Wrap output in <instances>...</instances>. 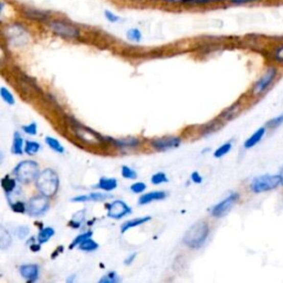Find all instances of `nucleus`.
I'll use <instances>...</instances> for the list:
<instances>
[{"label": "nucleus", "instance_id": "obj_44", "mask_svg": "<svg viewBox=\"0 0 283 283\" xmlns=\"http://www.w3.org/2000/svg\"><path fill=\"white\" fill-rule=\"evenodd\" d=\"M136 255H137V253H136V252H134L133 254H130L129 257H127V258L124 260V265H126V266H131V265L133 264V261L135 260Z\"/></svg>", "mask_w": 283, "mask_h": 283}, {"label": "nucleus", "instance_id": "obj_36", "mask_svg": "<svg viewBox=\"0 0 283 283\" xmlns=\"http://www.w3.org/2000/svg\"><path fill=\"white\" fill-rule=\"evenodd\" d=\"M22 131L26 134H28V135L35 136V135H37V133H38V125H37L36 122H32V123H30L28 125L22 126Z\"/></svg>", "mask_w": 283, "mask_h": 283}, {"label": "nucleus", "instance_id": "obj_14", "mask_svg": "<svg viewBox=\"0 0 283 283\" xmlns=\"http://www.w3.org/2000/svg\"><path fill=\"white\" fill-rule=\"evenodd\" d=\"M18 179L16 178H11L10 176H5L3 179H2V186H3V190L4 192L6 193V195L8 197L12 196L13 194H17L18 193Z\"/></svg>", "mask_w": 283, "mask_h": 283}, {"label": "nucleus", "instance_id": "obj_32", "mask_svg": "<svg viewBox=\"0 0 283 283\" xmlns=\"http://www.w3.org/2000/svg\"><path fill=\"white\" fill-rule=\"evenodd\" d=\"M121 174H122V176L126 179H136L137 178V173L135 170H133L132 167L124 165L122 167V171H121Z\"/></svg>", "mask_w": 283, "mask_h": 283}, {"label": "nucleus", "instance_id": "obj_47", "mask_svg": "<svg viewBox=\"0 0 283 283\" xmlns=\"http://www.w3.org/2000/svg\"><path fill=\"white\" fill-rule=\"evenodd\" d=\"M76 277H77V274H73L72 277H69L68 279H66V282H68V283H69V282H73L74 279H76Z\"/></svg>", "mask_w": 283, "mask_h": 283}, {"label": "nucleus", "instance_id": "obj_13", "mask_svg": "<svg viewBox=\"0 0 283 283\" xmlns=\"http://www.w3.org/2000/svg\"><path fill=\"white\" fill-rule=\"evenodd\" d=\"M167 197V193L164 191H155L142 195V196L138 198V204L139 205H147L151 204L153 201H158V200H163Z\"/></svg>", "mask_w": 283, "mask_h": 283}, {"label": "nucleus", "instance_id": "obj_10", "mask_svg": "<svg viewBox=\"0 0 283 283\" xmlns=\"http://www.w3.org/2000/svg\"><path fill=\"white\" fill-rule=\"evenodd\" d=\"M8 39L15 45H22L28 42V32L20 25H12L8 29Z\"/></svg>", "mask_w": 283, "mask_h": 283}, {"label": "nucleus", "instance_id": "obj_24", "mask_svg": "<svg viewBox=\"0 0 283 283\" xmlns=\"http://www.w3.org/2000/svg\"><path fill=\"white\" fill-rule=\"evenodd\" d=\"M85 220V210H81V211H78L77 214L73 215L72 219L70 220V226L72 228H80L81 226H82L83 221Z\"/></svg>", "mask_w": 283, "mask_h": 283}, {"label": "nucleus", "instance_id": "obj_42", "mask_svg": "<svg viewBox=\"0 0 283 283\" xmlns=\"http://www.w3.org/2000/svg\"><path fill=\"white\" fill-rule=\"evenodd\" d=\"M274 59L277 60V61L283 63V45H281V46H279V48L275 49Z\"/></svg>", "mask_w": 283, "mask_h": 283}, {"label": "nucleus", "instance_id": "obj_11", "mask_svg": "<svg viewBox=\"0 0 283 283\" xmlns=\"http://www.w3.org/2000/svg\"><path fill=\"white\" fill-rule=\"evenodd\" d=\"M277 69L275 68H271V69H269L267 71V73L265 74L264 77H262L257 83L254 84L253 86V93L254 94H261V93H264L268 87L269 85H270L272 82H273V80L275 79V77H277Z\"/></svg>", "mask_w": 283, "mask_h": 283}, {"label": "nucleus", "instance_id": "obj_37", "mask_svg": "<svg viewBox=\"0 0 283 283\" xmlns=\"http://www.w3.org/2000/svg\"><path fill=\"white\" fill-rule=\"evenodd\" d=\"M146 184L145 183H142V181H137V183H134L132 186H131V191L134 193V194H142L144 193L146 191Z\"/></svg>", "mask_w": 283, "mask_h": 283}, {"label": "nucleus", "instance_id": "obj_40", "mask_svg": "<svg viewBox=\"0 0 283 283\" xmlns=\"http://www.w3.org/2000/svg\"><path fill=\"white\" fill-rule=\"evenodd\" d=\"M181 2L194 6V5H207V4H210V3L221 2V0H181Z\"/></svg>", "mask_w": 283, "mask_h": 283}, {"label": "nucleus", "instance_id": "obj_1", "mask_svg": "<svg viewBox=\"0 0 283 283\" xmlns=\"http://www.w3.org/2000/svg\"><path fill=\"white\" fill-rule=\"evenodd\" d=\"M60 179L56 171L52 168H45L44 171L40 172L36 179V187L40 194L46 197H53L59 191Z\"/></svg>", "mask_w": 283, "mask_h": 283}, {"label": "nucleus", "instance_id": "obj_4", "mask_svg": "<svg viewBox=\"0 0 283 283\" xmlns=\"http://www.w3.org/2000/svg\"><path fill=\"white\" fill-rule=\"evenodd\" d=\"M279 185H281L280 175H262L252 179L250 190L254 194H260L275 190Z\"/></svg>", "mask_w": 283, "mask_h": 283}, {"label": "nucleus", "instance_id": "obj_2", "mask_svg": "<svg viewBox=\"0 0 283 283\" xmlns=\"http://www.w3.org/2000/svg\"><path fill=\"white\" fill-rule=\"evenodd\" d=\"M208 235H209V226L206 221H197L188 229L184 234L183 242L191 249H198L203 246Z\"/></svg>", "mask_w": 283, "mask_h": 283}, {"label": "nucleus", "instance_id": "obj_34", "mask_svg": "<svg viewBox=\"0 0 283 283\" xmlns=\"http://www.w3.org/2000/svg\"><path fill=\"white\" fill-rule=\"evenodd\" d=\"M127 39L130 40V41H134V42H139L142 40V32L138 29H131L127 31L126 33Z\"/></svg>", "mask_w": 283, "mask_h": 283}, {"label": "nucleus", "instance_id": "obj_23", "mask_svg": "<svg viewBox=\"0 0 283 283\" xmlns=\"http://www.w3.org/2000/svg\"><path fill=\"white\" fill-rule=\"evenodd\" d=\"M99 247H100V245L98 244V242L94 241V240L92 239V237H91V238H89V239L84 240V241L82 242V244H80L78 248H79V250H81V251H84V252H93V251L98 250Z\"/></svg>", "mask_w": 283, "mask_h": 283}, {"label": "nucleus", "instance_id": "obj_27", "mask_svg": "<svg viewBox=\"0 0 283 283\" xmlns=\"http://www.w3.org/2000/svg\"><path fill=\"white\" fill-rule=\"evenodd\" d=\"M93 235V232L90 230V231H85V232H82V233H80L79 235H77L76 238H74L73 242L70 245V249H73V248H76V247H79L80 244H82V242L86 239H89L91 238Z\"/></svg>", "mask_w": 283, "mask_h": 283}, {"label": "nucleus", "instance_id": "obj_3", "mask_svg": "<svg viewBox=\"0 0 283 283\" xmlns=\"http://www.w3.org/2000/svg\"><path fill=\"white\" fill-rule=\"evenodd\" d=\"M39 172V164L35 160H22L15 167L13 175L21 184H30L36 180Z\"/></svg>", "mask_w": 283, "mask_h": 283}, {"label": "nucleus", "instance_id": "obj_31", "mask_svg": "<svg viewBox=\"0 0 283 283\" xmlns=\"http://www.w3.org/2000/svg\"><path fill=\"white\" fill-rule=\"evenodd\" d=\"M25 15L30 18V19H33V20H45L46 19V15L43 12H40L38 10H35V9H27Z\"/></svg>", "mask_w": 283, "mask_h": 283}, {"label": "nucleus", "instance_id": "obj_45", "mask_svg": "<svg viewBox=\"0 0 283 283\" xmlns=\"http://www.w3.org/2000/svg\"><path fill=\"white\" fill-rule=\"evenodd\" d=\"M230 2L234 5H242V4H248V3H253L257 2V0H230Z\"/></svg>", "mask_w": 283, "mask_h": 283}, {"label": "nucleus", "instance_id": "obj_33", "mask_svg": "<svg viewBox=\"0 0 283 283\" xmlns=\"http://www.w3.org/2000/svg\"><path fill=\"white\" fill-rule=\"evenodd\" d=\"M121 279L115 271H110L107 274H105L103 278L100 279V283H116L120 282Z\"/></svg>", "mask_w": 283, "mask_h": 283}, {"label": "nucleus", "instance_id": "obj_35", "mask_svg": "<svg viewBox=\"0 0 283 283\" xmlns=\"http://www.w3.org/2000/svg\"><path fill=\"white\" fill-rule=\"evenodd\" d=\"M11 209L17 214H25L27 213V204L23 201H16V203H10Z\"/></svg>", "mask_w": 283, "mask_h": 283}, {"label": "nucleus", "instance_id": "obj_41", "mask_svg": "<svg viewBox=\"0 0 283 283\" xmlns=\"http://www.w3.org/2000/svg\"><path fill=\"white\" fill-rule=\"evenodd\" d=\"M104 15H105V18H106L107 20H109L110 22H117V21H120V17L115 16L113 12H111V11H109V10H106V11L104 12Z\"/></svg>", "mask_w": 283, "mask_h": 283}, {"label": "nucleus", "instance_id": "obj_17", "mask_svg": "<svg viewBox=\"0 0 283 283\" xmlns=\"http://www.w3.org/2000/svg\"><path fill=\"white\" fill-rule=\"evenodd\" d=\"M25 144L26 142L23 140L22 136L20 135L18 132L13 134V142L11 146V153L15 155H21L25 153Z\"/></svg>", "mask_w": 283, "mask_h": 283}, {"label": "nucleus", "instance_id": "obj_28", "mask_svg": "<svg viewBox=\"0 0 283 283\" xmlns=\"http://www.w3.org/2000/svg\"><path fill=\"white\" fill-rule=\"evenodd\" d=\"M0 96H2V99L5 101L7 104L15 105V103H16L15 97L12 96V93L8 89H7V87L3 86L2 89H0Z\"/></svg>", "mask_w": 283, "mask_h": 283}, {"label": "nucleus", "instance_id": "obj_30", "mask_svg": "<svg viewBox=\"0 0 283 283\" xmlns=\"http://www.w3.org/2000/svg\"><path fill=\"white\" fill-rule=\"evenodd\" d=\"M151 181H152L153 185H161V184L167 183L168 177L166 176L165 173L158 172V173L153 175L152 178H151Z\"/></svg>", "mask_w": 283, "mask_h": 283}, {"label": "nucleus", "instance_id": "obj_39", "mask_svg": "<svg viewBox=\"0 0 283 283\" xmlns=\"http://www.w3.org/2000/svg\"><path fill=\"white\" fill-rule=\"evenodd\" d=\"M281 124H283V114L273 117L272 120H270L268 122V126L271 127V129H274V127H278Z\"/></svg>", "mask_w": 283, "mask_h": 283}, {"label": "nucleus", "instance_id": "obj_21", "mask_svg": "<svg viewBox=\"0 0 283 283\" xmlns=\"http://www.w3.org/2000/svg\"><path fill=\"white\" fill-rule=\"evenodd\" d=\"M11 244H12L11 234L4 226H2L0 227V248H2L3 250H6V249H8L11 246Z\"/></svg>", "mask_w": 283, "mask_h": 283}, {"label": "nucleus", "instance_id": "obj_8", "mask_svg": "<svg viewBox=\"0 0 283 283\" xmlns=\"http://www.w3.org/2000/svg\"><path fill=\"white\" fill-rule=\"evenodd\" d=\"M50 29L56 33V35L66 38V39H76L80 36V30L76 27L65 23L63 21H51L49 23Z\"/></svg>", "mask_w": 283, "mask_h": 283}, {"label": "nucleus", "instance_id": "obj_15", "mask_svg": "<svg viewBox=\"0 0 283 283\" xmlns=\"http://www.w3.org/2000/svg\"><path fill=\"white\" fill-rule=\"evenodd\" d=\"M151 219H152V217H150V216H145V217H139V218L127 220V221L124 222L122 226H121V232L124 233L127 230H130V229H132V228H135V227H138L140 225H144V224H146V222L151 221Z\"/></svg>", "mask_w": 283, "mask_h": 283}, {"label": "nucleus", "instance_id": "obj_43", "mask_svg": "<svg viewBox=\"0 0 283 283\" xmlns=\"http://www.w3.org/2000/svg\"><path fill=\"white\" fill-rule=\"evenodd\" d=\"M192 180L195 184H201L203 183V177H201V175L198 172H194L192 173Z\"/></svg>", "mask_w": 283, "mask_h": 283}, {"label": "nucleus", "instance_id": "obj_16", "mask_svg": "<svg viewBox=\"0 0 283 283\" xmlns=\"http://www.w3.org/2000/svg\"><path fill=\"white\" fill-rule=\"evenodd\" d=\"M265 135H266V129L265 127H260L259 130L255 131L252 135L245 142V148H247V150L252 148L253 146L257 145L262 138H264Z\"/></svg>", "mask_w": 283, "mask_h": 283}, {"label": "nucleus", "instance_id": "obj_7", "mask_svg": "<svg viewBox=\"0 0 283 283\" xmlns=\"http://www.w3.org/2000/svg\"><path fill=\"white\" fill-rule=\"evenodd\" d=\"M107 217L111 219H122L132 214V208L123 200H114L110 204H105Z\"/></svg>", "mask_w": 283, "mask_h": 283}, {"label": "nucleus", "instance_id": "obj_9", "mask_svg": "<svg viewBox=\"0 0 283 283\" xmlns=\"http://www.w3.org/2000/svg\"><path fill=\"white\" fill-rule=\"evenodd\" d=\"M151 144L155 151L165 152L168 150L177 148L181 144V138L178 136H164L153 139Z\"/></svg>", "mask_w": 283, "mask_h": 283}, {"label": "nucleus", "instance_id": "obj_5", "mask_svg": "<svg viewBox=\"0 0 283 283\" xmlns=\"http://www.w3.org/2000/svg\"><path fill=\"white\" fill-rule=\"evenodd\" d=\"M50 208V199L44 195L40 194L38 196H33L27 203V213L31 217H40L44 215Z\"/></svg>", "mask_w": 283, "mask_h": 283}, {"label": "nucleus", "instance_id": "obj_48", "mask_svg": "<svg viewBox=\"0 0 283 283\" xmlns=\"http://www.w3.org/2000/svg\"><path fill=\"white\" fill-rule=\"evenodd\" d=\"M280 179H281V185H283V168H282L281 173H280Z\"/></svg>", "mask_w": 283, "mask_h": 283}, {"label": "nucleus", "instance_id": "obj_25", "mask_svg": "<svg viewBox=\"0 0 283 283\" xmlns=\"http://www.w3.org/2000/svg\"><path fill=\"white\" fill-rule=\"evenodd\" d=\"M40 150H41V145H40L38 142L35 140H27L25 144V153L30 155H36Z\"/></svg>", "mask_w": 283, "mask_h": 283}, {"label": "nucleus", "instance_id": "obj_12", "mask_svg": "<svg viewBox=\"0 0 283 283\" xmlns=\"http://www.w3.org/2000/svg\"><path fill=\"white\" fill-rule=\"evenodd\" d=\"M19 272L21 274V277L28 282H36L39 279L40 268L35 264L21 265L19 267Z\"/></svg>", "mask_w": 283, "mask_h": 283}, {"label": "nucleus", "instance_id": "obj_22", "mask_svg": "<svg viewBox=\"0 0 283 283\" xmlns=\"http://www.w3.org/2000/svg\"><path fill=\"white\" fill-rule=\"evenodd\" d=\"M44 140H45V144L48 145L52 151H55L56 153L63 154L65 152L64 146L61 143H60L59 139H57L55 137H51V136H46Z\"/></svg>", "mask_w": 283, "mask_h": 283}, {"label": "nucleus", "instance_id": "obj_20", "mask_svg": "<svg viewBox=\"0 0 283 283\" xmlns=\"http://www.w3.org/2000/svg\"><path fill=\"white\" fill-rule=\"evenodd\" d=\"M55 233H56L55 229L51 227H44L42 229H40V231L37 235V242L43 245L45 242H48L53 235H55Z\"/></svg>", "mask_w": 283, "mask_h": 283}, {"label": "nucleus", "instance_id": "obj_18", "mask_svg": "<svg viewBox=\"0 0 283 283\" xmlns=\"http://www.w3.org/2000/svg\"><path fill=\"white\" fill-rule=\"evenodd\" d=\"M96 187L99 188V190L104 191V192H112L117 188V180L115 178L101 177Z\"/></svg>", "mask_w": 283, "mask_h": 283}, {"label": "nucleus", "instance_id": "obj_29", "mask_svg": "<svg viewBox=\"0 0 283 283\" xmlns=\"http://www.w3.org/2000/svg\"><path fill=\"white\" fill-rule=\"evenodd\" d=\"M87 196H89V201H105L107 199L113 198L112 195L106 194V192L105 193H99V192L91 193V194H87Z\"/></svg>", "mask_w": 283, "mask_h": 283}, {"label": "nucleus", "instance_id": "obj_38", "mask_svg": "<svg viewBox=\"0 0 283 283\" xmlns=\"http://www.w3.org/2000/svg\"><path fill=\"white\" fill-rule=\"evenodd\" d=\"M29 232H30V229L27 226H19L17 228V231H16L19 239H26L27 235L29 234Z\"/></svg>", "mask_w": 283, "mask_h": 283}, {"label": "nucleus", "instance_id": "obj_26", "mask_svg": "<svg viewBox=\"0 0 283 283\" xmlns=\"http://www.w3.org/2000/svg\"><path fill=\"white\" fill-rule=\"evenodd\" d=\"M231 148H232V143L231 142H227V143L225 144H222L221 146H219L217 150L215 151L214 153V156L216 158H221V157H224L225 155H227L229 152L231 151Z\"/></svg>", "mask_w": 283, "mask_h": 283}, {"label": "nucleus", "instance_id": "obj_19", "mask_svg": "<svg viewBox=\"0 0 283 283\" xmlns=\"http://www.w3.org/2000/svg\"><path fill=\"white\" fill-rule=\"evenodd\" d=\"M113 144L119 148H136L139 145V140L134 137H127V138H120V139H112Z\"/></svg>", "mask_w": 283, "mask_h": 283}, {"label": "nucleus", "instance_id": "obj_6", "mask_svg": "<svg viewBox=\"0 0 283 283\" xmlns=\"http://www.w3.org/2000/svg\"><path fill=\"white\" fill-rule=\"evenodd\" d=\"M240 196L238 193H231L224 200L219 201L211 208V215L216 218H221L232 209V207L238 203Z\"/></svg>", "mask_w": 283, "mask_h": 283}, {"label": "nucleus", "instance_id": "obj_46", "mask_svg": "<svg viewBox=\"0 0 283 283\" xmlns=\"http://www.w3.org/2000/svg\"><path fill=\"white\" fill-rule=\"evenodd\" d=\"M31 251H40V249H41V244H33L30 246Z\"/></svg>", "mask_w": 283, "mask_h": 283}]
</instances>
